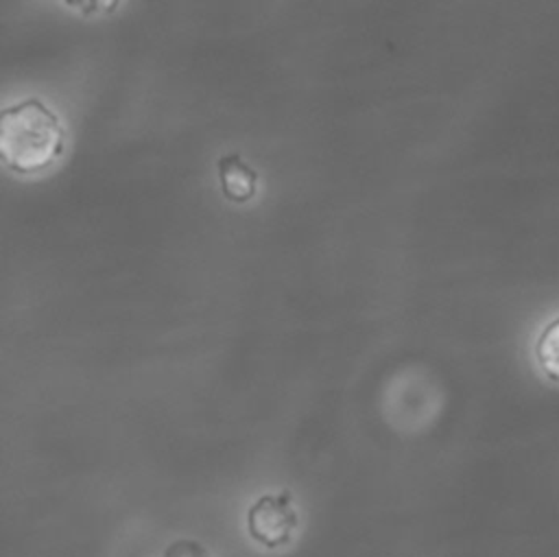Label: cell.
Returning <instances> with one entry per match:
<instances>
[{
  "instance_id": "2",
  "label": "cell",
  "mask_w": 559,
  "mask_h": 557,
  "mask_svg": "<svg viewBox=\"0 0 559 557\" xmlns=\"http://www.w3.org/2000/svg\"><path fill=\"white\" fill-rule=\"evenodd\" d=\"M247 533L264 548H280L290 544L297 529V511L290 491L264 494L247 509Z\"/></svg>"
},
{
  "instance_id": "5",
  "label": "cell",
  "mask_w": 559,
  "mask_h": 557,
  "mask_svg": "<svg viewBox=\"0 0 559 557\" xmlns=\"http://www.w3.org/2000/svg\"><path fill=\"white\" fill-rule=\"evenodd\" d=\"M162 557H210V553L205 550V546L197 540H175L166 546Z\"/></svg>"
},
{
  "instance_id": "4",
  "label": "cell",
  "mask_w": 559,
  "mask_h": 557,
  "mask_svg": "<svg viewBox=\"0 0 559 557\" xmlns=\"http://www.w3.org/2000/svg\"><path fill=\"white\" fill-rule=\"evenodd\" d=\"M535 360L548 380L559 382V317L546 323L539 332L535 341Z\"/></svg>"
},
{
  "instance_id": "3",
  "label": "cell",
  "mask_w": 559,
  "mask_h": 557,
  "mask_svg": "<svg viewBox=\"0 0 559 557\" xmlns=\"http://www.w3.org/2000/svg\"><path fill=\"white\" fill-rule=\"evenodd\" d=\"M221 192L231 203H247L258 192V173L240 157V153H227L218 159Z\"/></svg>"
},
{
  "instance_id": "1",
  "label": "cell",
  "mask_w": 559,
  "mask_h": 557,
  "mask_svg": "<svg viewBox=\"0 0 559 557\" xmlns=\"http://www.w3.org/2000/svg\"><path fill=\"white\" fill-rule=\"evenodd\" d=\"M66 146L59 116L39 98H24L0 111V157L15 173L50 168Z\"/></svg>"
}]
</instances>
